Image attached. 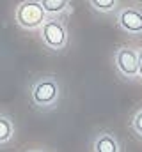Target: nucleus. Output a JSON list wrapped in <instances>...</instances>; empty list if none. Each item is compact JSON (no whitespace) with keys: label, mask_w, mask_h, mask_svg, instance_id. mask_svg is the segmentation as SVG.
<instances>
[{"label":"nucleus","mask_w":142,"mask_h":152,"mask_svg":"<svg viewBox=\"0 0 142 152\" xmlns=\"http://www.w3.org/2000/svg\"><path fill=\"white\" fill-rule=\"evenodd\" d=\"M16 21L21 28L34 30L44 25L46 21V12L41 5V2H21L16 7Z\"/></svg>","instance_id":"obj_1"},{"label":"nucleus","mask_w":142,"mask_h":152,"mask_svg":"<svg viewBox=\"0 0 142 152\" xmlns=\"http://www.w3.org/2000/svg\"><path fill=\"white\" fill-rule=\"evenodd\" d=\"M41 39L43 42L52 48V50H62L68 42V32L66 27L61 20L57 18H50L44 21V25L41 27Z\"/></svg>","instance_id":"obj_2"},{"label":"nucleus","mask_w":142,"mask_h":152,"mask_svg":"<svg viewBox=\"0 0 142 152\" xmlns=\"http://www.w3.org/2000/svg\"><path fill=\"white\" fill-rule=\"evenodd\" d=\"M59 97V85L53 78H44L32 88V99L39 106H50Z\"/></svg>","instance_id":"obj_3"},{"label":"nucleus","mask_w":142,"mask_h":152,"mask_svg":"<svg viewBox=\"0 0 142 152\" xmlns=\"http://www.w3.org/2000/svg\"><path fill=\"white\" fill-rule=\"evenodd\" d=\"M115 66L117 69L128 78L139 75V51L133 48H121L115 53Z\"/></svg>","instance_id":"obj_4"},{"label":"nucleus","mask_w":142,"mask_h":152,"mask_svg":"<svg viewBox=\"0 0 142 152\" xmlns=\"http://www.w3.org/2000/svg\"><path fill=\"white\" fill-rule=\"evenodd\" d=\"M119 25H121V28H124L126 32H132V34L142 32V11L135 9V7L123 9L119 14Z\"/></svg>","instance_id":"obj_5"},{"label":"nucleus","mask_w":142,"mask_h":152,"mask_svg":"<svg viewBox=\"0 0 142 152\" xmlns=\"http://www.w3.org/2000/svg\"><path fill=\"white\" fill-rule=\"evenodd\" d=\"M94 152H119V145L112 134H100L94 142Z\"/></svg>","instance_id":"obj_6"},{"label":"nucleus","mask_w":142,"mask_h":152,"mask_svg":"<svg viewBox=\"0 0 142 152\" xmlns=\"http://www.w3.org/2000/svg\"><path fill=\"white\" fill-rule=\"evenodd\" d=\"M41 5H43L46 14H61L68 9L70 2H66V0H43Z\"/></svg>","instance_id":"obj_7"},{"label":"nucleus","mask_w":142,"mask_h":152,"mask_svg":"<svg viewBox=\"0 0 142 152\" xmlns=\"http://www.w3.org/2000/svg\"><path fill=\"white\" fill-rule=\"evenodd\" d=\"M11 136H13V124L7 117L0 115V143L9 142Z\"/></svg>","instance_id":"obj_8"},{"label":"nucleus","mask_w":142,"mask_h":152,"mask_svg":"<svg viewBox=\"0 0 142 152\" xmlns=\"http://www.w3.org/2000/svg\"><path fill=\"white\" fill-rule=\"evenodd\" d=\"M91 5L96 9V11H103V12H108L115 7V0H92Z\"/></svg>","instance_id":"obj_9"},{"label":"nucleus","mask_w":142,"mask_h":152,"mask_svg":"<svg viewBox=\"0 0 142 152\" xmlns=\"http://www.w3.org/2000/svg\"><path fill=\"white\" fill-rule=\"evenodd\" d=\"M133 129L142 136V110H139L137 115L133 117Z\"/></svg>","instance_id":"obj_10"},{"label":"nucleus","mask_w":142,"mask_h":152,"mask_svg":"<svg viewBox=\"0 0 142 152\" xmlns=\"http://www.w3.org/2000/svg\"><path fill=\"white\" fill-rule=\"evenodd\" d=\"M139 75L142 78V50H139Z\"/></svg>","instance_id":"obj_11"},{"label":"nucleus","mask_w":142,"mask_h":152,"mask_svg":"<svg viewBox=\"0 0 142 152\" xmlns=\"http://www.w3.org/2000/svg\"><path fill=\"white\" fill-rule=\"evenodd\" d=\"M32 152H43V151H32Z\"/></svg>","instance_id":"obj_12"}]
</instances>
